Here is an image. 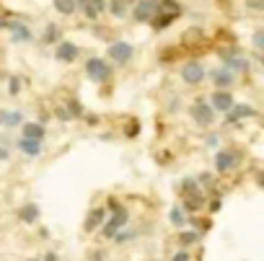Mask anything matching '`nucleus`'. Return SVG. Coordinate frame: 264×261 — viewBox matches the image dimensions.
<instances>
[{
    "label": "nucleus",
    "mask_w": 264,
    "mask_h": 261,
    "mask_svg": "<svg viewBox=\"0 0 264 261\" xmlns=\"http://www.w3.org/2000/svg\"><path fill=\"white\" fill-rule=\"evenodd\" d=\"M217 54H220L225 70H230V72H246L248 70V60H246L243 50H238V47H223V50H217Z\"/></svg>",
    "instance_id": "1"
},
{
    "label": "nucleus",
    "mask_w": 264,
    "mask_h": 261,
    "mask_svg": "<svg viewBox=\"0 0 264 261\" xmlns=\"http://www.w3.org/2000/svg\"><path fill=\"white\" fill-rule=\"evenodd\" d=\"M86 75L93 83H106L112 78V65L101 57H91V60H86Z\"/></svg>",
    "instance_id": "2"
},
{
    "label": "nucleus",
    "mask_w": 264,
    "mask_h": 261,
    "mask_svg": "<svg viewBox=\"0 0 264 261\" xmlns=\"http://www.w3.org/2000/svg\"><path fill=\"white\" fill-rule=\"evenodd\" d=\"M205 78H207V70L202 62H197V60H189V62L181 65V80L186 86H199Z\"/></svg>",
    "instance_id": "3"
},
{
    "label": "nucleus",
    "mask_w": 264,
    "mask_h": 261,
    "mask_svg": "<svg viewBox=\"0 0 264 261\" xmlns=\"http://www.w3.org/2000/svg\"><path fill=\"white\" fill-rule=\"evenodd\" d=\"M109 57H112L117 65H127L135 57V47L130 42H112L109 44Z\"/></svg>",
    "instance_id": "4"
},
{
    "label": "nucleus",
    "mask_w": 264,
    "mask_h": 261,
    "mask_svg": "<svg viewBox=\"0 0 264 261\" xmlns=\"http://www.w3.org/2000/svg\"><path fill=\"white\" fill-rule=\"evenodd\" d=\"M189 112H192V119L197 122L199 127H210L212 122H215V112H212V106H210V104H205L202 98H197V101H194V106H192Z\"/></svg>",
    "instance_id": "5"
},
{
    "label": "nucleus",
    "mask_w": 264,
    "mask_h": 261,
    "mask_svg": "<svg viewBox=\"0 0 264 261\" xmlns=\"http://www.w3.org/2000/svg\"><path fill=\"white\" fill-rule=\"evenodd\" d=\"M238 160H241L238 150H217V156H215V168H217V174L233 171V168L238 166Z\"/></svg>",
    "instance_id": "6"
},
{
    "label": "nucleus",
    "mask_w": 264,
    "mask_h": 261,
    "mask_svg": "<svg viewBox=\"0 0 264 261\" xmlns=\"http://www.w3.org/2000/svg\"><path fill=\"white\" fill-rule=\"evenodd\" d=\"M81 50H78V44L73 42H57L55 44V60L57 62H75Z\"/></svg>",
    "instance_id": "7"
},
{
    "label": "nucleus",
    "mask_w": 264,
    "mask_h": 261,
    "mask_svg": "<svg viewBox=\"0 0 264 261\" xmlns=\"http://www.w3.org/2000/svg\"><path fill=\"white\" fill-rule=\"evenodd\" d=\"M127 220H130V214H127V210H124V207L114 210V218L104 225V238H114V233H119V230L127 225Z\"/></svg>",
    "instance_id": "8"
},
{
    "label": "nucleus",
    "mask_w": 264,
    "mask_h": 261,
    "mask_svg": "<svg viewBox=\"0 0 264 261\" xmlns=\"http://www.w3.org/2000/svg\"><path fill=\"white\" fill-rule=\"evenodd\" d=\"M155 10H158V0H137V6H135V18L137 21H150L155 16Z\"/></svg>",
    "instance_id": "9"
},
{
    "label": "nucleus",
    "mask_w": 264,
    "mask_h": 261,
    "mask_svg": "<svg viewBox=\"0 0 264 261\" xmlns=\"http://www.w3.org/2000/svg\"><path fill=\"white\" fill-rule=\"evenodd\" d=\"M212 112H228L230 106H233V96H230V90H215L212 94Z\"/></svg>",
    "instance_id": "10"
},
{
    "label": "nucleus",
    "mask_w": 264,
    "mask_h": 261,
    "mask_svg": "<svg viewBox=\"0 0 264 261\" xmlns=\"http://www.w3.org/2000/svg\"><path fill=\"white\" fill-rule=\"evenodd\" d=\"M225 114H228V122H236V119H248V116H256V109H254V106H248V104H233Z\"/></svg>",
    "instance_id": "11"
},
{
    "label": "nucleus",
    "mask_w": 264,
    "mask_h": 261,
    "mask_svg": "<svg viewBox=\"0 0 264 261\" xmlns=\"http://www.w3.org/2000/svg\"><path fill=\"white\" fill-rule=\"evenodd\" d=\"M8 32H11V39L16 44H21V42H31V32H29V26L21 24V21H11L8 24Z\"/></svg>",
    "instance_id": "12"
},
{
    "label": "nucleus",
    "mask_w": 264,
    "mask_h": 261,
    "mask_svg": "<svg viewBox=\"0 0 264 261\" xmlns=\"http://www.w3.org/2000/svg\"><path fill=\"white\" fill-rule=\"evenodd\" d=\"M21 132H24V137L26 140H44V134H47V130H44V124L42 122H26V124L21 127Z\"/></svg>",
    "instance_id": "13"
},
{
    "label": "nucleus",
    "mask_w": 264,
    "mask_h": 261,
    "mask_svg": "<svg viewBox=\"0 0 264 261\" xmlns=\"http://www.w3.org/2000/svg\"><path fill=\"white\" fill-rule=\"evenodd\" d=\"M24 122L21 112H13V109H0V127H19Z\"/></svg>",
    "instance_id": "14"
},
{
    "label": "nucleus",
    "mask_w": 264,
    "mask_h": 261,
    "mask_svg": "<svg viewBox=\"0 0 264 261\" xmlns=\"http://www.w3.org/2000/svg\"><path fill=\"white\" fill-rule=\"evenodd\" d=\"M19 150L24 152V156H29V158H37V156H42V142L21 137V140H19Z\"/></svg>",
    "instance_id": "15"
},
{
    "label": "nucleus",
    "mask_w": 264,
    "mask_h": 261,
    "mask_svg": "<svg viewBox=\"0 0 264 261\" xmlns=\"http://www.w3.org/2000/svg\"><path fill=\"white\" fill-rule=\"evenodd\" d=\"M212 83L217 86V90H223V88H230L233 86V72L230 70H215L212 72Z\"/></svg>",
    "instance_id": "16"
},
{
    "label": "nucleus",
    "mask_w": 264,
    "mask_h": 261,
    "mask_svg": "<svg viewBox=\"0 0 264 261\" xmlns=\"http://www.w3.org/2000/svg\"><path fill=\"white\" fill-rule=\"evenodd\" d=\"M19 220H21V222H29V225L37 222V220H39V207H37L34 202L24 204V207L19 210Z\"/></svg>",
    "instance_id": "17"
},
{
    "label": "nucleus",
    "mask_w": 264,
    "mask_h": 261,
    "mask_svg": "<svg viewBox=\"0 0 264 261\" xmlns=\"http://www.w3.org/2000/svg\"><path fill=\"white\" fill-rule=\"evenodd\" d=\"M202 204H205V196H202L199 192H192V194H184V210H189V212H194V210H199Z\"/></svg>",
    "instance_id": "18"
},
{
    "label": "nucleus",
    "mask_w": 264,
    "mask_h": 261,
    "mask_svg": "<svg viewBox=\"0 0 264 261\" xmlns=\"http://www.w3.org/2000/svg\"><path fill=\"white\" fill-rule=\"evenodd\" d=\"M104 207H99V210H91V214H88V220H86V230L88 233H93V230H96L101 222H104Z\"/></svg>",
    "instance_id": "19"
},
{
    "label": "nucleus",
    "mask_w": 264,
    "mask_h": 261,
    "mask_svg": "<svg viewBox=\"0 0 264 261\" xmlns=\"http://www.w3.org/2000/svg\"><path fill=\"white\" fill-rule=\"evenodd\" d=\"M106 8H109V13H112L114 18H124V16H127V0H109Z\"/></svg>",
    "instance_id": "20"
},
{
    "label": "nucleus",
    "mask_w": 264,
    "mask_h": 261,
    "mask_svg": "<svg viewBox=\"0 0 264 261\" xmlns=\"http://www.w3.org/2000/svg\"><path fill=\"white\" fill-rule=\"evenodd\" d=\"M55 10L62 16H73L75 13V0H55Z\"/></svg>",
    "instance_id": "21"
},
{
    "label": "nucleus",
    "mask_w": 264,
    "mask_h": 261,
    "mask_svg": "<svg viewBox=\"0 0 264 261\" xmlns=\"http://www.w3.org/2000/svg\"><path fill=\"white\" fill-rule=\"evenodd\" d=\"M42 42L44 44H57L60 42V28L50 24V26H47V32H44V36H42Z\"/></svg>",
    "instance_id": "22"
},
{
    "label": "nucleus",
    "mask_w": 264,
    "mask_h": 261,
    "mask_svg": "<svg viewBox=\"0 0 264 261\" xmlns=\"http://www.w3.org/2000/svg\"><path fill=\"white\" fill-rule=\"evenodd\" d=\"M168 220H171V225L181 228V225L186 222V214H184V210H181V207H174V210H171V214H168Z\"/></svg>",
    "instance_id": "23"
},
{
    "label": "nucleus",
    "mask_w": 264,
    "mask_h": 261,
    "mask_svg": "<svg viewBox=\"0 0 264 261\" xmlns=\"http://www.w3.org/2000/svg\"><path fill=\"white\" fill-rule=\"evenodd\" d=\"M199 240V233L197 230H184V233L179 236V243L181 246H192V243H197Z\"/></svg>",
    "instance_id": "24"
},
{
    "label": "nucleus",
    "mask_w": 264,
    "mask_h": 261,
    "mask_svg": "<svg viewBox=\"0 0 264 261\" xmlns=\"http://www.w3.org/2000/svg\"><path fill=\"white\" fill-rule=\"evenodd\" d=\"M8 94L11 96H19L21 94V80L19 78H8Z\"/></svg>",
    "instance_id": "25"
},
{
    "label": "nucleus",
    "mask_w": 264,
    "mask_h": 261,
    "mask_svg": "<svg viewBox=\"0 0 264 261\" xmlns=\"http://www.w3.org/2000/svg\"><path fill=\"white\" fill-rule=\"evenodd\" d=\"M137 132H140V122H137V119H130V124L124 127V134H127V137H135Z\"/></svg>",
    "instance_id": "26"
},
{
    "label": "nucleus",
    "mask_w": 264,
    "mask_h": 261,
    "mask_svg": "<svg viewBox=\"0 0 264 261\" xmlns=\"http://www.w3.org/2000/svg\"><path fill=\"white\" fill-rule=\"evenodd\" d=\"M68 114H70V116H83V106L78 104V101H70V104H68Z\"/></svg>",
    "instance_id": "27"
},
{
    "label": "nucleus",
    "mask_w": 264,
    "mask_h": 261,
    "mask_svg": "<svg viewBox=\"0 0 264 261\" xmlns=\"http://www.w3.org/2000/svg\"><path fill=\"white\" fill-rule=\"evenodd\" d=\"M261 50H264V32H261V28H259V32L254 34V52L259 54Z\"/></svg>",
    "instance_id": "28"
},
{
    "label": "nucleus",
    "mask_w": 264,
    "mask_h": 261,
    "mask_svg": "<svg viewBox=\"0 0 264 261\" xmlns=\"http://www.w3.org/2000/svg\"><path fill=\"white\" fill-rule=\"evenodd\" d=\"M130 238H135L132 230H124V233H114V240H117V243H124V240H130Z\"/></svg>",
    "instance_id": "29"
},
{
    "label": "nucleus",
    "mask_w": 264,
    "mask_h": 261,
    "mask_svg": "<svg viewBox=\"0 0 264 261\" xmlns=\"http://www.w3.org/2000/svg\"><path fill=\"white\" fill-rule=\"evenodd\" d=\"M55 116H60L62 122H70L73 116L68 114V109H65V106H57V109H55Z\"/></svg>",
    "instance_id": "30"
},
{
    "label": "nucleus",
    "mask_w": 264,
    "mask_h": 261,
    "mask_svg": "<svg viewBox=\"0 0 264 261\" xmlns=\"http://www.w3.org/2000/svg\"><path fill=\"white\" fill-rule=\"evenodd\" d=\"M246 3H248V8H251V10H261L264 8V0H246Z\"/></svg>",
    "instance_id": "31"
},
{
    "label": "nucleus",
    "mask_w": 264,
    "mask_h": 261,
    "mask_svg": "<svg viewBox=\"0 0 264 261\" xmlns=\"http://www.w3.org/2000/svg\"><path fill=\"white\" fill-rule=\"evenodd\" d=\"M171 261H189V254H186V251H179L174 258H171Z\"/></svg>",
    "instance_id": "32"
},
{
    "label": "nucleus",
    "mask_w": 264,
    "mask_h": 261,
    "mask_svg": "<svg viewBox=\"0 0 264 261\" xmlns=\"http://www.w3.org/2000/svg\"><path fill=\"white\" fill-rule=\"evenodd\" d=\"M42 261H57V254L55 251H50V254H44V258Z\"/></svg>",
    "instance_id": "33"
},
{
    "label": "nucleus",
    "mask_w": 264,
    "mask_h": 261,
    "mask_svg": "<svg viewBox=\"0 0 264 261\" xmlns=\"http://www.w3.org/2000/svg\"><path fill=\"white\" fill-rule=\"evenodd\" d=\"M8 24H11V18H6V16H0V32H3V28H8Z\"/></svg>",
    "instance_id": "34"
},
{
    "label": "nucleus",
    "mask_w": 264,
    "mask_h": 261,
    "mask_svg": "<svg viewBox=\"0 0 264 261\" xmlns=\"http://www.w3.org/2000/svg\"><path fill=\"white\" fill-rule=\"evenodd\" d=\"M0 160H8V150L3 145H0Z\"/></svg>",
    "instance_id": "35"
},
{
    "label": "nucleus",
    "mask_w": 264,
    "mask_h": 261,
    "mask_svg": "<svg viewBox=\"0 0 264 261\" xmlns=\"http://www.w3.org/2000/svg\"><path fill=\"white\" fill-rule=\"evenodd\" d=\"M29 261H37V258H29Z\"/></svg>",
    "instance_id": "36"
}]
</instances>
